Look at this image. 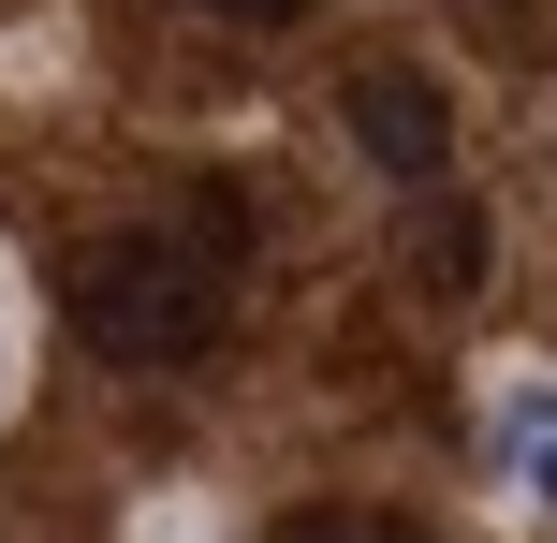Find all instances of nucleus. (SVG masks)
Wrapping results in <instances>:
<instances>
[{"label": "nucleus", "instance_id": "1", "mask_svg": "<svg viewBox=\"0 0 557 543\" xmlns=\"http://www.w3.org/2000/svg\"><path fill=\"white\" fill-rule=\"evenodd\" d=\"M59 309H74V338L103 368H191V353H221V323H235V206L206 192L191 221H133L103 250H74Z\"/></svg>", "mask_w": 557, "mask_h": 543}, {"label": "nucleus", "instance_id": "2", "mask_svg": "<svg viewBox=\"0 0 557 543\" xmlns=\"http://www.w3.org/2000/svg\"><path fill=\"white\" fill-rule=\"evenodd\" d=\"M337 133L367 147L382 176H455V103H441V74H411V59H352L337 74Z\"/></svg>", "mask_w": 557, "mask_h": 543}, {"label": "nucleus", "instance_id": "3", "mask_svg": "<svg viewBox=\"0 0 557 543\" xmlns=\"http://www.w3.org/2000/svg\"><path fill=\"white\" fill-rule=\"evenodd\" d=\"M396 250H411V294H484L499 221H484L470 192H441V176H425V206H411V235H396Z\"/></svg>", "mask_w": 557, "mask_h": 543}, {"label": "nucleus", "instance_id": "4", "mask_svg": "<svg viewBox=\"0 0 557 543\" xmlns=\"http://www.w3.org/2000/svg\"><path fill=\"white\" fill-rule=\"evenodd\" d=\"M264 543H425L411 515H367V499H323V515H278Z\"/></svg>", "mask_w": 557, "mask_h": 543}, {"label": "nucleus", "instance_id": "5", "mask_svg": "<svg viewBox=\"0 0 557 543\" xmlns=\"http://www.w3.org/2000/svg\"><path fill=\"white\" fill-rule=\"evenodd\" d=\"M206 15H235V29H308L323 0H206Z\"/></svg>", "mask_w": 557, "mask_h": 543}]
</instances>
